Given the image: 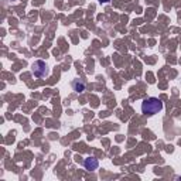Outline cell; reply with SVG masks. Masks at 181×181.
Listing matches in <instances>:
<instances>
[{"instance_id": "obj_2", "label": "cell", "mask_w": 181, "mask_h": 181, "mask_svg": "<svg viewBox=\"0 0 181 181\" xmlns=\"http://www.w3.org/2000/svg\"><path fill=\"white\" fill-rule=\"evenodd\" d=\"M31 68H33L34 77H37V78H44V77H48L49 75L48 66H47V64H45L44 61H41V60L33 62Z\"/></svg>"}, {"instance_id": "obj_4", "label": "cell", "mask_w": 181, "mask_h": 181, "mask_svg": "<svg viewBox=\"0 0 181 181\" xmlns=\"http://www.w3.org/2000/svg\"><path fill=\"white\" fill-rule=\"evenodd\" d=\"M85 88H86V83L83 82L82 79H75V81H72V89H74L77 94H82L83 91H85Z\"/></svg>"}, {"instance_id": "obj_5", "label": "cell", "mask_w": 181, "mask_h": 181, "mask_svg": "<svg viewBox=\"0 0 181 181\" xmlns=\"http://www.w3.org/2000/svg\"><path fill=\"white\" fill-rule=\"evenodd\" d=\"M10 1H12V0H10Z\"/></svg>"}, {"instance_id": "obj_3", "label": "cell", "mask_w": 181, "mask_h": 181, "mask_svg": "<svg viewBox=\"0 0 181 181\" xmlns=\"http://www.w3.org/2000/svg\"><path fill=\"white\" fill-rule=\"evenodd\" d=\"M98 165H99V161L95 157H88V159L83 160V167L88 171H95L98 168Z\"/></svg>"}, {"instance_id": "obj_1", "label": "cell", "mask_w": 181, "mask_h": 181, "mask_svg": "<svg viewBox=\"0 0 181 181\" xmlns=\"http://www.w3.org/2000/svg\"><path fill=\"white\" fill-rule=\"evenodd\" d=\"M161 109H163V102H161V99L159 98L151 96V98L144 99L142 102V112L146 116L156 115V113L161 112Z\"/></svg>"}]
</instances>
